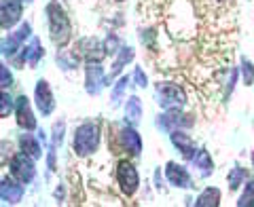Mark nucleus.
<instances>
[{"label": "nucleus", "instance_id": "obj_1", "mask_svg": "<svg viewBox=\"0 0 254 207\" xmlns=\"http://www.w3.org/2000/svg\"><path fill=\"white\" fill-rule=\"evenodd\" d=\"M45 15H47V26H49V34L55 47L64 49L70 38H72V26H70V19L64 6L58 2V0H51L45 6Z\"/></svg>", "mask_w": 254, "mask_h": 207}, {"label": "nucleus", "instance_id": "obj_2", "mask_svg": "<svg viewBox=\"0 0 254 207\" xmlns=\"http://www.w3.org/2000/svg\"><path fill=\"white\" fill-rule=\"evenodd\" d=\"M100 146V125L95 121H85L74 129L72 148L76 156H91Z\"/></svg>", "mask_w": 254, "mask_h": 207}, {"label": "nucleus", "instance_id": "obj_3", "mask_svg": "<svg viewBox=\"0 0 254 207\" xmlns=\"http://www.w3.org/2000/svg\"><path fill=\"white\" fill-rule=\"evenodd\" d=\"M155 100L163 110H176L187 106V93L176 83H157Z\"/></svg>", "mask_w": 254, "mask_h": 207}, {"label": "nucleus", "instance_id": "obj_4", "mask_svg": "<svg viewBox=\"0 0 254 207\" xmlns=\"http://www.w3.org/2000/svg\"><path fill=\"white\" fill-rule=\"evenodd\" d=\"M157 129H161L165 133H172L174 129H189L195 125V116H190L187 112H182V108L176 110H165L163 114H159L155 118Z\"/></svg>", "mask_w": 254, "mask_h": 207}, {"label": "nucleus", "instance_id": "obj_5", "mask_svg": "<svg viewBox=\"0 0 254 207\" xmlns=\"http://www.w3.org/2000/svg\"><path fill=\"white\" fill-rule=\"evenodd\" d=\"M117 184L121 188V193L125 197H133L140 188V176L136 165L129 161H119L117 165Z\"/></svg>", "mask_w": 254, "mask_h": 207}, {"label": "nucleus", "instance_id": "obj_6", "mask_svg": "<svg viewBox=\"0 0 254 207\" xmlns=\"http://www.w3.org/2000/svg\"><path fill=\"white\" fill-rule=\"evenodd\" d=\"M34 161L28 153H17L13 158H11V176L15 180H19L21 184H30L32 180L36 178V167H34Z\"/></svg>", "mask_w": 254, "mask_h": 207}, {"label": "nucleus", "instance_id": "obj_7", "mask_svg": "<svg viewBox=\"0 0 254 207\" xmlns=\"http://www.w3.org/2000/svg\"><path fill=\"white\" fill-rule=\"evenodd\" d=\"M30 34H32V26L28 21H23L15 32H11L9 36H4L2 38V55H4V57L15 59V55L23 49V45H26Z\"/></svg>", "mask_w": 254, "mask_h": 207}, {"label": "nucleus", "instance_id": "obj_8", "mask_svg": "<svg viewBox=\"0 0 254 207\" xmlns=\"http://www.w3.org/2000/svg\"><path fill=\"white\" fill-rule=\"evenodd\" d=\"M74 51L81 55V57H83L87 63H93V61L100 63L102 59L106 57V53H108L106 43L98 41V38H81V41L76 43Z\"/></svg>", "mask_w": 254, "mask_h": 207}, {"label": "nucleus", "instance_id": "obj_9", "mask_svg": "<svg viewBox=\"0 0 254 207\" xmlns=\"http://www.w3.org/2000/svg\"><path fill=\"white\" fill-rule=\"evenodd\" d=\"M108 85V76L100 63H87L85 68V91L89 95H100V91Z\"/></svg>", "mask_w": 254, "mask_h": 207}, {"label": "nucleus", "instance_id": "obj_10", "mask_svg": "<svg viewBox=\"0 0 254 207\" xmlns=\"http://www.w3.org/2000/svg\"><path fill=\"white\" fill-rule=\"evenodd\" d=\"M21 13L23 0H2V4H0V26H2V30H13L15 23L21 21Z\"/></svg>", "mask_w": 254, "mask_h": 207}, {"label": "nucleus", "instance_id": "obj_11", "mask_svg": "<svg viewBox=\"0 0 254 207\" xmlns=\"http://www.w3.org/2000/svg\"><path fill=\"white\" fill-rule=\"evenodd\" d=\"M34 104H36L38 112H41L43 116L53 114V110H55V98H53V91H51L49 83H47L45 78L36 81V87H34Z\"/></svg>", "mask_w": 254, "mask_h": 207}, {"label": "nucleus", "instance_id": "obj_12", "mask_svg": "<svg viewBox=\"0 0 254 207\" xmlns=\"http://www.w3.org/2000/svg\"><path fill=\"white\" fill-rule=\"evenodd\" d=\"M15 118H17L19 129L23 131H34L36 129V116L32 112L30 100L26 95H19L17 102H15Z\"/></svg>", "mask_w": 254, "mask_h": 207}, {"label": "nucleus", "instance_id": "obj_13", "mask_svg": "<svg viewBox=\"0 0 254 207\" xmlns=\"http://www.w3.org/2000/svg\"><path fill=\"white\" fill-rule=\"evenodd\" d=\"M0 199H2L4 205H17L23 199V184L15 178H2V184H0Z\"/></svg>", "mask_w": 254, "mask_h": 207}, {"label": "nucleus", "instance_id": "obj_14", "mask_svg": "<svg viewBox=\"0 0 254 207\" xmlns=\"http://www.w3.org/2000/svg\"><path fill=\"white\" fill-rule=\"evenodd\" d=\"M165 178H168V182L172 186L176 188H190L193 184H190V173L185 165L180 163H174L170 161L168 165H165Z\"/></svg>", "mask_w": 254, "mask_h": 207}, {"label": "nucleus", "instance_id": "obj_15", "mask_svg": "<svg viewBox=\"0 0 254 207\" xmlns=\"http://www.w3.org/2000/svg\"><path fill=\"white\" fill-rule=\"evenodd\" d=\"M119 140H121V146L131 156H138L142 153V138H140V133L133 129V125H123L121 129H119Z\"/></svg>", "mask_w": 254, "mask_h": 207}, {"label": "nucleus", "instance_id": "obj_16", "mask_svg": "<svg viewBox=\"0 0 254 207\" xmlns=\"http://www.w3.org/2000/svg\"><path fill=\"white\" fill-rule=\"evenodd\" d=\"M170 140H172V144L180 150V155L185 156L187 161H193L197 150H195V144H193V138H190L185 129H174L170 133Z\"/></svg>", "mask_w": 254, "mask_h": 207}, {"label": "nucleus", "instance_id": "obj_17", "mask_svg": "<svg viewBox=\"0 0 254 207\" xmlns=\"http://www.w3.org/2000/svg\"><path fill=\"white\" fill-rule=\"evenodd\" d=\"M133 55H136V51H133V47H121V51H119L117 55V59L113 63V70H110V74H108V85L113 78H117L119 74H121V70L125 68V63H129L133 59Z\"/></svg>", "mask_w": 254, "mask_h": 207}, {"label": "nucleus", "instance_id": "obj_18", "mask_svg": "<svg viewBox=\"0 0 254 207\" xmlns=\"http://www.w3.org/2000/svg\"><path fill=\"white\" fill-rule=\"evenodd\" d=\"M19 150H23V153H28L32 158H41L43 156V148H41V142H38L34 135L23 131L19 135Z\"/></svg>", "mask_w": 254, "mask_h": 207}, {"label": "nucleus", "instance_id": "obj_19", "mask_svg": "<svg viewBox=\"0 0 254 207\" xmlns=\"http://www.w3.org/2000/svg\"><path fill=\"white\" fill-rule=\"evenodd\" d=\"M193 167L197 171H199V176L201 178H208L210 173L214 171V161H212V156L208 150H197V155L193 156Z\"/></svg>", "mask_w": 254, "mask_h": 207}, {"label": "nucleus", "instance_id": "obj_20", "mask_svg": "<svg viewBox=\"0 0 254 207\" xmlns=\"http://www.w3.org/2000/svg\"><path fill=\"white\" fill-rule=\"evenodd\" d=\"M140 118H142V102H140V98H136V95H131L125 104V121L136 127L140 123Z\"/></svg>", "mask_w": 254, "mask_h": 207}, {"label": "nucleus", "instance_id": "obj_21", "mask_svg": "<svg viewBox=\"0 0 254 207\" xmlns=\"http://www.w3.org/2000/svg\"><path fill=\"white\" fill-rule=\"evenodd\" d=\"M220 203V190L214 188V186H208L203 188L199 195L195 199V205L197 207H216Z\"/></svg>", "mask_w": 254, "mask_h": 207}, {"label": "nucleus", "instance_id": "obj_22", "mask_svg": "<svg viewBox=\"0 0 254 207\" xmlns=\"http://www.w3.org/2000/svg\"><path fill=\"white\" fill-rule=\"evenodd\" d=\"M23 53H26V57H28L30 68H36V66H38V61L43 59L45 49H43L41 41H38V38L34 36V38H32V43H30L28 47H23Z\"/></svg>", "mask_w": 254, "mask_h": 207}, {"label": "nucleus", "instance_id": "obj_23", "mask_svg": "<svg viewBox=\"0 0 254 207\" xmlns=\"http://www.w3.org/2000/svg\"><path fill=\"white\" fill-rule=\"evenodd\" d=\"M81 55H78L76 51L72 53H66V51H60L58 53V66L62 70H66V72H70V70H76L78 68V63H81Z\"/></svg>", "mask_w": 254, "mask_h": 207}, {"label": "nucleus", "instance_id": "obj_24", "mask_svg": "<svg viewBox=\"0 0 254 207\" xmlns=\"http://www.w3.org/2000/svg\"><path fill=\"white\" fill-rule=\"evenodd\" d=\"M227 182H229V190H237L242 184L248 182V171H246L244 167H233L227 176Z\"/></svg>", "mask_w": 254, "mask_h": 207}, {"label": "nucleus", "instance_id": "obj_25", "mask_svg": "<svg viewBox=\"0 0 254 207\" xmlns=\"http://www.w3.org/2000/svg\"><path fill=\"white\" fill-rule=\"evenodd\" d=\"M129 85V76H121L113 87V93H110V100H113V106H119V102L123 100V93Z\"/></svg>", "mask_w": 254, "mask_h": 207}, {"label": "nucleus", "instance_id": "obj_26", "mask_svg": "<svg viewBox=\"0 0 254 207\" xmlns=\"http://www.w3.org/2000/svg\"><path fill=\"white\" fill-rule=\"evenodd\" d=\"M240 72H242V81L246 87H250L254 83V63L248 59V57H244L242 59V66H240Z\"/></svg>", "mask_w": 254, "mask_h": 207}, {"label": "nucleus", "instance_id": "obj_27", "mask_svg": "<svg viewBox=\"0 0 254 207\" xmlns=\"http://www.w3.org/2000/svg\"><path fill=\"white\" fill-rule=\"evenodd\" d=\"M15 102H17V100H13L11 93L6 89H2V95H0V114H2V118H6L13 112V104Z\"/></svg>", "mask_w": 254, "mask_h": 207}, {"label": "nucleus", "instance_id": "obj_28", "mask_svg": "<svg viewBox=\"0 0 254 207\" xmlns=\"http://www.w3.org/2000/svg\"><path fill=\"white\" fill-rule=\"evenodd\" d=\"M237 205H240V207L254 205V180L252 182H246V188H244V193L240 197V201H237Z\"/></svg>", "mask_w": 254, "mask_h": 207}, {"label": "nucleus", "instance_id": "obj_29", "mask_svg": "<svg viewBox=\"0 0 254 207\" xmlns=\"http://www.w3.org/2000/svg\"><path fill=\"white\" fill-rule=\"evenodd\" d=\"M64 131H66V123L64 121H58L53 125V142H51V146L53 148H58V146H62V142H64Z\"/></svg>", "mask_w": 254, "mask_h": 207}, {"label": "nucleus", "instance_id": "obj_30", "mask_svg": "<svg viewBox=\"0 0 254 207\" xmlns=\"http://www.w3.org/2000/svg\"><path fill=\"white\" fill-rule=\"evenodd\" d=\"M106 49H108V53H113V55L121 51V41H119V36L115 34V32H110L108 38H106Z\"/></svg>", "mask_w": 254, "mask_h": 207}, {"label": "nucleus", "instance_id": "obj_31", "mask_svg": "<svg viewBox=\"0 0 254 207\" xmlns=\"http://www.w3.org/2000/svg\"><path fill=\"white\" fill-rule=\"evenodd\" d=\"M0 85H2V89H9V87L13 85V74L9 72V66H6V63H2V66H0Z\"/></svg>", "mask_w": 254, "mask_h": 207}, {"label": "nucleus", "instance_id": "obj_32", "mask_svg": "<svg viewBox=\"0 0 254 207\" xmlns=\"http://www.w3.org/2000/svg\"><path fill=\"white\" fill-rule=\"evenodd\" d=\"M133 81H136V85L142 87V89H144V87L148 85V78H146L144 70H142L140 66H136V70H133Z\"/></svg>", "mask_w": 254, "mask_h": 207}, {"label": "nucleus", "instance_id": "obj_33", "mask_svg": "<svg viewBox=\"0 0 254 207\" xmlns=\"http://www.w3.org/2000/svg\"><path fill=\"white\" fill-rule=\"evenodd\" d=\"M235 81H237V70L233 68L231 72H229V83H227V89H225V95L229 98V95L233 93V87H235Z\"/></svg>", "mask_w": 254, "mask_h": 207}, {"label": "nucleus", "instance_id": "obj_34", "mask_svg": "<svg viewBox=\"0 0 254 207\" xmlns=\"http://www.w3.org/2000/svg\"><path fill=\"white\" fill-rule=\"evenodd\" d=\"M252 165H254V153H252Z\"/></svg>", "mask_w": 254, "mask_h": 207}, {"label": "nucleus", "instance_id": "obj_35", "mask_svg": "<svg viewBox=\"0 0 254 207\" xmlns=\"http://www.w3.org/2000/svg\"><path fill=\"white\" fill-rule=\"evenodd\" d=\"M115 2H123V0H115Z\"/></svg>", "mask_w": 254, "mask_h": 207}]
</instances>
